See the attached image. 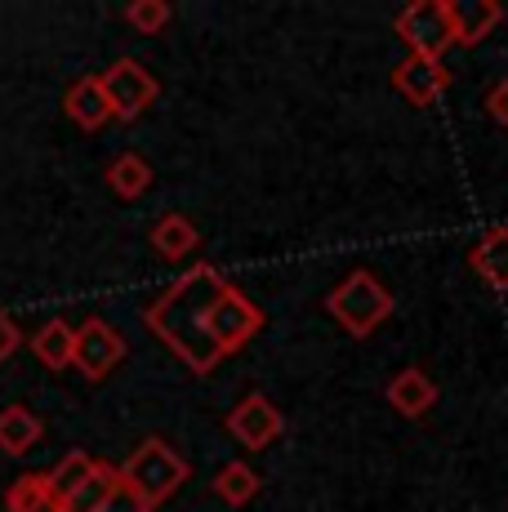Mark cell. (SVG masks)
Returning <instances> with one entry per match:
<instances>
[{"label": "cell", "mask_w": 508, "mask_h": 512, "mask_svg": "<svg viewBox=\"0 0 508 512\" xmlns=\"http://www.w3.org/2000/svg\"><path fill=\"white\" fill-rule=\"evenodd\" d=\"M451 18H455V45L473 49L504 23V5L500 0H451Z\"/></svg>", "instance_id": "cell-11"}, {"label": "cell", "mask_w": 508, "mask_h": 512, "mask_svg": "<svg viewBox=\"0 0 508 512\" xmlns=\"http://www.w3.org/2000/svg\"><path fill=\"white\" fill-rule=\"evenodd\" d=\"M281 428H286L281 410L272 406L268 397H259V392L241 397L237 406H232V415H228V432H232V437H237L246 450H268L272 441L281 437Z\"/></svg>", "instance_id": "cell-8"}, {"label": "cell", "mask_w": 508, "mask_h": 512, "mask_svg": "<svg viewBox=\"0 0 508 512\" xmlns=\"http://www.w3.org/2000/svg\"><path fill=\"white\" fill-rule=\"evenodd\" d=\"M393 32L406 41L410 54L419 58H442L455 45V18L451 0H410L402 14L393 18Z\"/></svg>", "instance_id": "cell-4"}, {"label": "cell", "mask_w": 508, "mask_h": 512, "mask_svg": "<svg viewBox=\"0 0 508 512\" xmlns=\"http://www.w3.org/2000/svg\"><path fill=\"white\" fill-rule=\"evenodd\" d=\"M125 339L116 326H107L103 317H90L85 326H76V339H72V366L85 374V379H107L116 366L125 361Z\"/></svg>", "instance_id": "cell-7"}, {"label": "cell", "mask_w": 508, "mask_h": 512, "mask_svg": "<svg viewBox=\"0 0 508 512\" xmlns=\"http://www.w3.org/2000/svg\"><path fill=\"white\" fill-rule=\"evenodd\" d=\"M94 512H152V508L143 504V499L134 495L130 486H125V481H116V490H112V495H107V499H103V504L94 508Z\"/></svg>", "instance_id": "cell-23"}, {"label": "cell", "mask_w": 508, "mask_h": 512, "mask_svg": "<svg viewBox=\"0 0 508 512\" xmlns=\"http://www.w3.org/2000/svg\"><path fill=\"white\" fill-rule=\"evenodd\" d=\"M41 437H45V423L36 410H27V406L0 410V450H5V455H27Z\"/></svg>", "instance_id": "cell-15"}, {"label": "cell", "mask_w": 508, "mask_h": 512, "mask_svg": "<svg viewBox=\"0 0 508 512\" xmlns=\"http://www.w3.org/2000/svg\"><path fill=\"white\" fill-rule=\"evenodd\" d=\"M486 112H491L495 121H500L504 130H508V76H504V81H495L491 90H486Z\"/></svg>", "instance_id": "cell-25"}, {"label": "cell", "mask_w": 508, "mask_h": 512, "mask_svg": "<svg viewBox=\"0 0 508 512\" xmlns=\"http://www.w3.org/2000/svg\"><path fill=\"white\" fill-rule=\"evenodd\" d=\"M223 285L228 281H223V272L214 268V263H197V268L183 272V277L143 312L148 330L197 374H214L223 361V352L214 348V339H210V308Z\"/></svg>", "instance_id": "cell-1"}, {"label": "cell", "mask_w": 508, "mask_h": 512, "mask_svg": "<svg viewBox=\"0 0 508 512\" xmlns=\"http://www.w3.org/2000/svg\"><path fill=\"white\" fill-rule=\"evenodd\" d=\"M197 245H201V232H197V223H192L188 214H165V219L152 228V250L161 254L165 263L188 259Z\"/></svg>", "instance_id": "cell-14"}, {"label": "cell", "mask_w": 508, "mask_h": 512, "mask_svg": "<svg viewBox=\"0 0 508 512\" xmlns=\"http://www.w3.org/2000/svg\"><path fill=\"white\" fill-rule=\"evenodd\" d=\"M170 18H174L170 0H130V5H125V23H130L139 36L165 32V27H170Z\"/></svg>", "instance_id": "cell-22"}, {"label": "cell", "mask_w": 508, "mask_h": 512, "mask_svg": "<svg viewBox=\"0 0 508 512\" xmlns=\"http://www.w3.org/2000/svg\"><path fill=\"white\" fill-rule=\"evenodd\" d=\"M214 495L232 508H246L250 499L259 495V472H254L250 464H241V459H232V464H223L219 472H214Z\"/></svg>", "instance_id": "cell-19"}, {"label": "cell", "mask_w": 508, "mask_h": 512, "mask_svg": "<svg viewBox=\"0 0 508 512\" xmlns=\"http://www.w3.org/2000/svg\"><path fill=\"white\" fill-rule=\"evenodd\" d=\"M5 508L9 512H58L50 486H45V472H23V477L5 490Z\"/></svg>", "instance_id": "cell-20"}, {"label": "cell", "mask_w": 508, "mask_h": 512, "mask_svg": "<svg viewBox=\"0 0 508 512\" xmlns=\"http://www.w3.org/2000/svg\"><path fill=\"white\" fill-rule=\"evenodd\" d=\"M18 348H23V330H18V321L9 317V312H0V366H5Z\"/></svg>", "instance_id": "cell-24"}, {"label": "cell", "mask_w": 508, "mask_h": 512, "mask_svg": "<svg viewBox=\"0 0 508 512\" xmlns=\"http://www.w3.org/2000/svg\"><path fill=\"white\" fill-rule=\"evenodd\" d=\"M116 481H121V477H116V468L103 464V459H94V472L63 499V504H58V512H94L116 490Z\"/></svg>", "instance_id": "cell-18"}, {"label": "cell", "mask_w": 508, "mask_h": 512, "mask_svg": "<svg viewBox=\"0 0 508 512\" xmlns=\"http://www.w3.org/2000/svg\"><path fill=\"white\" fill-rule=\"evenodd\" d=\"M259 330H263V312L254 308L237 285H223L219 299H214V308H210V339H214V348H219L223 357H232V352L246 348Z\"/></svg>", "instance_id": "cell-6"}, {"label": "cell", "mask_w": 508, "mask_h": 512, "mask_svg": "<svg viewBox=\"0 0 508 512\" xmlns=\"http://www.w3.org/2000/svg\"><path fill=\"white\" fill-rule=\"evenodd\" d=\"M116 477H121L148 508H161L165 499L188 481V464H183L179 450L165 446L161 437H148L121 468H116Z\"/></svg>", "instance_id": "cell-3"}, {"label": "cell", "mask_w": 508, "mask_h": 512, "mask_svg": "<svg viewBox=\"0 0 508 512\" xmlns=\"http://www.w3.org/2000/svg\"><path fill=\"white\" fill-rule=\"evenodd\" d=\"M107 187H112L121 201H139L152 187V165L143 161L139 152H121L112 165H107Z\"/></svg>", "instance_id": "cell-17"}, {"label": "cell", "mask_w": 508, "mask_h": 512, "mask_svg": "<svg viewBox=\"0 0 508 512\" xmlns=\"http://www.w3.org/2000/svg\"><path fill=\"white\" fill-rule=\"evenodd\" d=\"M393 90L402 94L410 107H428V103H437V98L451 90V72H446L442 58H419V54H410L406 63H397Z\"/></svg>", "instance_id": "cell-9"}, {"label": "cell", "mask_w": 508, "mask_h": 512, "mask_svg": "<svg viewBox=\"0 0 508 512\" xmlns=\"http://www.w3.org/2000/svg\"><path fill=\"white\" fill-rule=\"evenodd\" d=\"M94 472V459L85 455V450H72V455H63L58 464L45 472V486H50V495H54V504H63L67 495H72L76 486H81L85 477Z\"/></svg>", "instance_id": "cell-21"}, {"label": "cell", "mask_w": 508, "mask_h": 512, "mask_svg": "<svg viewBox=\"0 0 508 512\" xmlns=\"http://www.w3.org/2000/svg\"><path fill=\"white\" fill-rule=\"evenodd\" d=\"M388 406H393L397 415H406V419L428 415V410L437 406V383L428 379L419 366L397 370L393 379H388Z\"/></svg>", "instance_id": "cell-10"}, {"label": "cell", "mask_w": 508, "mask_h": 512, "mask_svg": "<svg viewBox=\"0 0 508 512\" xmlns=\"http://www.w3.org/2000/svg\"><path fill=\"white\" fill-rule=\"evenodd\" d=\"M99 85H103L107 107H112V121H139L156 103V94H161V81L139 58H116L107 72H99Z\"/></svg>", "instance_id": "cell-5"}, {"label": "cell", "mask_w": 508, "mask_h": 512, "mask_svg": "<svg viewBox=\"0 0 508 512\" xmlns=\"http://www.w3.org/2000/svg\"><path fill=\"white\" fill-rule=\"evenodd\" d=\"M468 268L477 272L491 290H508V228H486L482 241L468 250Z\"/></svg>", "instance_id": "cell-13"}, {"label": "cell", "mask_w": 508, "mask_h": 512, "mask_svg": "<svg viewBox=\"0 0 508 512\" xmlns=\"http://www.w3.org/2000/svg\"><path fill=\"white\" fill-rule=\"evenodd\" d=\"M63 112L72 116L81 130H103L107 121H112V107H107V98H103V85H99V76H81V81H72L67 85V94H63Z\"/></svg>", "instance_id": "cell-12"}, {"label": "cell", "mask_w": 508, "mask_h": 512, "mask_svg": "<svg viewBox=\"0 0 508 512\" xmlns=\"http://www.w3.org/2000/svg\"><path fill=\"white\" fill-rule=\"evenodd\" d=\"M72 339H76V330L67 326V321H45L41 330L32 334V357L41 361L45 370H67L72 366Z\"/></svg>", "instance_id": "cell-16"}, {"label": "cell", "mask_w": 508, "mask_h": 512, "mask_svg": "<svg viewBox=\"0 0 508 512\" xmlns=\"http://www.w3.org/2000/svg\"><path fill=\"white\" fill-rule=\"evenodd\" d=\"M393 308H397L393 290H388V285L379 281L375 272H366V268L348 272V277L326 294V312L348 334H353V339H366V334H375L388 317H393Z\"/></svg>", "instance_id": "cell-2"}]
</instances>
